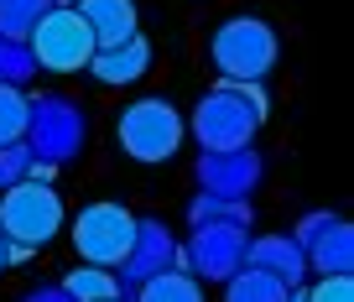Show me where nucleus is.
Segmentation results:
<instances>
[{
  "instance_id": "ddd939ff",
  "label": "nucleus",
  "mask_w": 354,
  "mask_h": 302,
  "mask_svg": "<svg viewBox=\"0 0 354 302\" xmlns=\"http://www.w3.org/2000/svg\"><path fill=\"white\" fill-rule=\"evenodd\" d=\"M245 266L271 271V276L287 281V287L308 281V256H302V245L292 235H250V245H245Z\"/></svg>"
},
{
  "instance_id": "9b49d317",
  "label": "nucleus",
  "mask_w": 354,
  "mask_h": 302,
  "mask_svg": "<svg viewBox=\"0 0 354 302\" xmlns=\"http://www.w3.org/2000/svg\"><path fill=\"white\" fill-rule=\"evenodd\" d=\"M84 73H94L104 89H125V84H141L146 73H151V42L136 32V37H125V42H115V47H94V57H88Z\"/></svg>"
},
{
  "instance_id": "b1692460",
  "label": "nucleus",
  "mask_w": 354,
  "mask_h": 302,
  "mask_svg": "<svg viewBox=\"0 0 354 302\" xmlns=\"http://www.w3.org/2000/svg\"><path fill=\"white\" fill-rule=\"evenodd\" d=\"M6 271H11V261H6V235H0V276H6Z\"/></svg>"
},
{
  "instance_id": "6ab92c4d",
  "label": "nucleus",
  "mask_w": 354,
  "mask_h": 302,
  "mask_svg": "<svg viewBox=\"0 0 354 302\" xmlns=\"http://www.w3.org/2000/svg\"><path fill=\"white\" fill-rule=\"evenodd\" d=\"M26 104H32V94L21 84H0V146L26 141Z\"/></svg>"
},
{
  "instance_id": "dca6fc26",
  "label": "nucleus",
  "mask_w": 354,
  "mask_h": 302,
  "mask_svg": "<svg viewBox=\"0 0 354 302\" xmlns=\"http://www.w3.org/2000/svg\"><path fill=\"white\" fill-rule=\"evenodd\" d=\"M193 224H245V229H255V209L250 198H219V193L198 188V198H188V229Z\"/></svg>"
},
{
  "instance_id": "4be33fe9",
  "label": "nucleus",
  "mask_w": 354,
  "mask_h": 302,
  "mask_svg": "<svg viewBox=\"0 0 354 302\" xmlns=\"http://www.w3.org/2000/svg\"><path fill=\"white\" fill-rule=\"evenodd\" d=\"M302 302H354V271H344V276H318L313 287H302Z\"/></svg>"
},
{
  "instance_id": "1a4fd4ad",
  "label": "nucleus",
  "mask_w": 354,
  "mask_h": 302,
  "mask_svg": "<svg viewBox=\"0 0 354 302\" xmlns=\"http://www.w3.org/2000/svg\"><path fill=\"white\" fill-rule=\"evenodd\" d=\"M245 224H193V235L183 240V271H193L198 281H224L245 266Z\"/></svg>"
},
{
  "instance_id": "7ed1b4c3",
  "label": "nucleus",
  "mask_w": 354,
  "mask_h": 302,
  "mask_svg": "<svg viewBox=\"0 0 354 302\" xmlns=\"http://www.w3.org/2000/svg\"><path fill=\"white\" fill-rule=\"evenodd\" d=\"M63 224H68V209H63L53 182L21 178L0 193V235L11 240V245H26L32 256L63 235Z\"/></svg>"
},
{
  "instance_id": "5701e85b",
  "label": "nucleus",
  "mask_w": 354,
  "mask_h": 302,
  "mask_svg": "<svg viewBox=\"0 0 354 302\" xmlns=\"http://www.w3.org/2000/svg\"><path fill=\"white\" fill-rule=\"evenodd\" d=\"M21 302H73V297H68L63 287H37V292H26Z\"/></svg>"
},
{
  "instance_id": "423d86ee",
  "label": "nucleus",
  "mask_w": 354,
  "mask_h": 302,
  "mask_svg": "<svg viewBox=\"0 0 354 302\" xmlns=\"http://www.w3.org/2000/svg\"><path fill=\"white\" fill-rule=\"evenodd\" d=\"M68 240H73L78 261H94V266H120L131 256L136 240V214L125 209L120 198H94L68 219Z\"/></svg>"
},
{
  "instance_id": "412c9836",
  "label": "nucleus",
  "mask_w": 354,
  "mask_h": 302,
  "mask_svg": "<svg viewBox=\"0 0 354 302\" xmlns=\"http://www.w3.org/2000/svg\"><path fill=\"white\" fill-rule=\"evenodd\" d=\"M26 172H32V146L26 141H6L0 146V193L11 188V182H21Z\"/></svg>"
},
{
  "instance_id": "f257e3e1",
  "label": "nucleus",
  "mask_w": 354,
  "mask_h": 302,
  "mask_svg": "<svg viewBox=\"0 0 354 302\" xmlns=\"http://www.w3.org/2000/svg\"><path fill=\"white\" fill-rule=\"evenodd\" d=\"M271 94L266 79H219L198 100L188 120V135L198 141V151H230V146H255V131L266 125Z\"/></svg>"
},
{
  "instance_id": "f03ea898",
  "label": "nucleus",
  "mask_w": 354,
  "mask_h": 302,
  "mask_svg": "<svg viewBox=\"0 0 354 302\" xmlns=\"http://www.w3.org/2000/svg\"><path fill=\"white\" fill-rule=\"evenodd\" d=\"M115 141H120V151L131 162L156 167V162H172L177 146L188 141V120H183V110H177L172 100L146 94V100H131L120 110V120H115Z\"/></svg>"
},
{
  "instance_id": "0eeeda50",
  "label": "nucleus",
  "mask_w": 354,
  "mask_h": 302,
  "mask_svg": "<svg viewBox=\"0 0 354 302\" xmlns=\"http://www.w3.org/2000/svg\"><path fill=\"white\" fill-rule=\"evenodd\" d=\"M209 57L219 68V79H266L277 68V32L261 16H230L214 32Z\"/></svg>"
},
{
  "instance_id": "6e6552de",
  "label": "nucleus",
  "mask_w": 354,
  "mask_h": 302,
  "mask_svg": "<svg viewBox=\"0 0 354 302\" xmlns=\"http://www.w3.org/2000/svg\"><path fill=\"white\" fill-rule=\"evenodd\" d=\"M172 266H183V240L172 235V224H167V219L146 214V219H136L131 256L115 266V287H120V297H131L141 281H151L156 271H172Z\"/></svg>"
},
{
  "instance_id": "aec40b11",
  "label": "nucleus",
  "mask_w": 354,
  "mask_h": 302,
  "mask_svg": "<svg viewBox=\"0 0 354 302\" xmlns=\"http://www.w3.org/2000/svg\"><path fill=\"white\" fill-rule=\"evenodd\" d=\"M37 79V63L32 53H26V42H16V37H0V84H32Z\"/></svg>"
},
{
  "instance_id": "f8f14e48",
  "label": "nucleus",
  "mask_w": 354,
  "mask_h": 302,
  "mask_svg": "<svg viewBox=\"0 0 354 302\" xmlns=\"http://www.w3.org/2000/svg\"><path fill=\"white\" fill-rule=\"evenodd\" d=\"M302 256H308V271H318V276H344V271H354V224L339 219V214H328V219L302 240Z\"/></svg>"
},
{
  "instance_id": "20e7f679",
  "label": "nucleus",
  "mask_w": 354,
  "mask_h": 302,
  "mask_svg": "<svg viewBox=\"0 0 354 302\" xmlns=\"http://www.w3.org/2000/svg\"><path fill=\"white\" fill-rule=\"evenodd\" d=\"M88 141V110L68 94H32L26 104V146H32L37 162H53V167H68V162L84 151Z\"/></svg>"
},
{
  "instance_id": "a211bd4d",
  "label": "nucleus",
  "mask_w": 354,
  "mask_h": 302,
  "mask_svg": "<svg viewBox=\"0 0 354 302\" xmlns=\"http://www.w3.org/2000/svg\"><path fill=\"white\" fill-rule=\"evenodd\" d=\"M57 287H63L73 302H104V297H120V287H115V271H110V266H94V261H78V266L68 271Z\"/></svg>"
},
{
  "instance_id": "4468645a",
  "label": "nucleus",
  "mask_w": 354,
  "mask_h": 302,
  "mask_svg": "<svg viewBox=\"0 0 354 302\" xmlns=\"http://www.w3.org/2000/svg\"><path fill=\"white\" fill-rule=\"evenodd\" d=\"M73 6H78V16L88 21V32H94L100 47H115V42H125V37L141 32L136 0H73Z\"/></svg>"
},
{
  "instance_id": "39448f33",
  "label": "nucleus",
  "mask_w": 354,
  "mask_h": 302,
  "mask_svg": "<svg viewBox=\"0 0 354 302\" xmlns=\"http://www.w3.org/2000/svg\"><path fill=\"white\" fill-rule=\"evenodd\" d=\"M94 32L78 16V6H47L37 26L26 32V53H32L37 73H84L94 57Z\"/></svg>"
},
{
  "instance_id": "393cba45",
  "label": "nucleus",
  "mask_w": 354,
  "mask_h": 302,
  "mask_svg": "<svg viewBox=\"0 0 354 302\" xmlns=\"http://www.w3.org/2000/svg\"><path fill=\"white\" fill-rule=\"evenodd\" d=\"M287 302H302V281H297V287H292V292H287Z\"/></svg>"
},
{
  "instance_id": "f3484780",
  "label": "nucleus",
  "mask_w": 354,
  "mask_h": 302,
  "mask_svg": "<svg viewBox=\"0 0 354 302\" xmlns=\"http://www.w3.org/2000/svg\"><path fill=\"white\" fill-rule=\"evenodd\" d=\"M287 281H277L271 271L240 266L234 276H224V302H287Z\"/></svg>"
},
{
  "instance_id": "a878e982",
  "label": "nucleus",
  "mask_w": 354,
  "mask_h": 302,
  "mask_svg": "<svg viewBox=\"0 0 354 302\" xmlns=\"http://www.w3.org/2000/svg\"><path fill=\"white\" fill-rule=\"evenodd\" d=\"M104 302H131V297H104Z\"/></svg>"
},
{
  "instance_id": "9d476101",
  "label": "nucleus",
  "mask_w": 354,
  "mask_h": 302,
  "mask_svg": "<svg viewBox=\"0 0 354 302\" xmlns=\"http://www.w3.org/2000/svg\"><path fill=\"white\" fill-rule=\"evenodd\" d=\"M266 178V162L255 146H230V151H198V188L219 198H250Z\"/></svg>"
},
{
  "instance_id": "2eb2a0df",
  "label": "nucleus",
  "mask_w": 354,
  "mask_h": 302,
  "mask_svg": "<svg viewBox=\"0 0 354 302\" xmlns=\"http://www.w3.org/2000/svg\"><path fill=\"white\" fill-rule=\"evenodd\" d=\"M131 302H203V281L193 271L172 266V271H156L151 281H141L131 292Z\"/></svg>"
}]
</instances>
